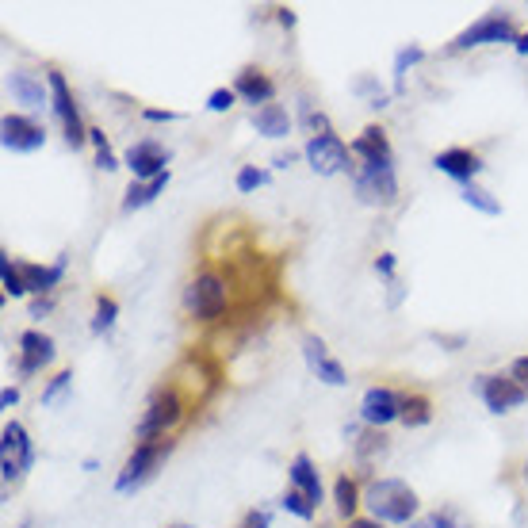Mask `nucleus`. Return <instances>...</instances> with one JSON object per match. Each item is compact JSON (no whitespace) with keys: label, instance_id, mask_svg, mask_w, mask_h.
Masks as SVG:
<instances>
[{"label":"nucleus","instance_id":"obj_15","mask_svg":"<svg viewBox=\"0 0 528 528\" xmlns=\"http://www.w3.org/2000/svg\"><path fill=\"white\" fill-rule=\"evenodd\" d=\"M303 356H307L310 372L318 375L322 383H330V387H345L349 379H345V368L326 356V345L318 341V337H303Z\"/></svg>","mask_w":528,"mask_h":528},{"label":"nucleus","instance_id":"obj_28","mask_svg":"<svg viewBox=\"0 0 528 528\" xmlns=\"http://www.w3.org/2000/svg\"><path fill=\"white\" fill-rule=\"evenodd\" d=\"M115 314H119L115 299H100L96 303V318H92V333H108L115 326Z\"/></svg>","mask_w":528,"mask_h":528},{"label":"nucleus","instance_id":"obj_24","mask_svg":"<svg viewBox=\"0 0 528 528\" xmlns=\"http://www.w3.org/2000/svg\"><path fill=\"white\" fill-rule=\"evenodd\" d=\"M463 203H471V207L483 211V215H502V203L490 199V192L479 188V184H463Z\"/></svg>","mask_w":528,"mask_h":528},{"label":"nucleus","instance_id":"obj_18","mask_svg":"<svg viewBox=\"0 0 528 528\" xmlns=\"http://www.w3.org/2000/svg\"><path fill=\"white\" fill-rule=\"evenodd\" d=\"M287 475H291V486H295V490L307 498L310 506H318V502H322V479H318V471H314L310 456H303V452H299V456L291 460V471H287Z\"/></svg>","mask_w":528,"mask_h":528},{"label":"nucleus","instance_id":"obj_40","mask_svg":"<svg viewBox=\"0 0 528 528\" xmlns=\"http://www.w3.org/2000/svg\"><path fill=\"white\" fill-rule=\"evenodd\" d=\"M517 54H528V31L525 35H517Z\"/></svg>","mask_w":528,"mask_h":528},{"label":"nucleus","instance_id":"obj_4","mask_svg":"<svg viewBox=\"0 0 528 528\" xmlns=\"http://www.w3.org/2000/svg\"><path fill=\"white\" fill-rule=\"evenodd\" d=\"M356 196L364 199V203H379V207H391V203L398 199L395 161H383V165L360 161V169H356Z\"/></svg>","mask_w":528,"mask_h":528},{"label":"nucleus","instance_id":"obj_5","mask_svg":"<svg viewBox=\"0 0 528 528\" xmlns=\"http://www.w3.org/2000/svg\"><path fill=\"white\" fill-rule=\"evenodd\" d=\"M31 463H35V452H31V440L23 433V425L8 421L4 425V440H0V471H4V483L23 479V471Z\"/></svg>","mask_w":528,"mask_h":528},{"label":"nucleus","instance_id":"obj_19","mask_svg":"<svg viewBox=\"0 0 528 528\" xmlns=\"http://www.w3.org/2000/svg\"><path fill=\"white\" fill-rule=\"evenodd\" d=\"M20 276L23 284H27V291H50V287H58V280L66 276V257H58V261L50 264V268H43V264H20Z\"/></svg>","mask_w":528,"mask_h":528},{"label":"nucleus","instance_id":"obj_33","mask_svg":"<svg viewBox=\"0 0 528 528\" xmlns=\"http://www.w3.org/2000/svg\"><path fill=\"white\" fill-rule=\"evenodd\" d=\"M234 100H238V92H234V88H215V92L207 96V108L211 111H230L234 108Z\"/></svg>","mask_w":528,"mask_h":528},{"label":"nucleus","instance_id":"obj_23","mask_svg":"<svg viewBox=\"0 0 528 528\" xmlns=\"http://www.w3.org/2000/svg\"><path fill=\"white\" fill-rule=\"evenodd\" d=\"M165 184H169V173L157 176V180H134L131 192H127V199H123V211H138V207H146V203H154L161 192H165Z\"/></svg>","mask_w":528,"mask_h":528},{"label":"nucleus","instance_id":"obj_27","mask_svg":"<svg viewBox=\"0 0 528 528\" xmlns=\"http://www.w3.org/2000/svg\"><path fill=\"white\" fill-rule=\"evenodd\" d=\"M421 58H425V50H421V46H406V50H398V58H395V88H402V77H406V69L418 66Z\"/></svg>","mask_w":528,"mask_h":528},{"label":"nucleus","instance_id":"obj_6","mask_svg":"<svg viewBox=\"0 0 528 528\" xmlns=\"http://www.w3.org/2000/svg\"><path fill=\"white\" fill-rule=\"evenodd\" d=\"M46 85H50V108H54L62 131H66L69 146H81L88 131L81 127V111L73 104V92H69L66 77H62V73H46Z\"/></svg>","mask_w":528,"mask_h":528},{"label":"nucleus","instance_id":"obj_37","mask_svg":"<svg viewBox=\"0 0 528 528\" xmlns=\"http://www.w3.org/2000/svg\"><path fill=\"white\" fill-rule=\"evenodd\" d=\"M0 402H4V406H16V402H20V391H16V387H4Z\"/></svg>","mask_w":528,"mask_h":528},{"label":"nucleus","instance_id":"obj_35","mask_svg":"<svg viewBox=\"0 0 528 528\" xmlns=\"http://www.w3.org/2000/svg\"><path fill=\"white\" fill-rule=\"evenodd\" d=\"M513 379L528 391V356H517V360H513Z\"/></svg>","mask_w":528,"mask_h":528},{"label":"nucleus","instance_id":"obj_42","mask_svg":"<svg viewBox=\"0 0 528 528\" xmlns=\"http://www.w3.org/2000/svg\"><path fill=\"white\" fill-rule=\"evenodd\" d=\"M525 483H528V460H525Z\"/></svg>","mask_w":528,"mask_h":528},{"label":"nucleus","instance_id":"obj_12","mask_svg":"<svg viewBox=\"0 0 528 528\" xmlns=\"http://www.w3.org/2000/svg\"><path fill=\"white\" fill-rule=\"evenodd\" d=\"M402 418V398L395 391H387V387H372L364 402H360V421L364 425H375V429H383V425H391V421Z\"/></svg>","mask_w":528,"mask_h":528},{"label":"nucleus","instance_id":"obj_39","mask_svg":"<svg viewBox=\"0 0 528 528\" xmlns=\"http://www.w3.org/2000/svg\"><path fill=\"white\" fill-rule=\"evenodd\" d=\"M146 119H165V123H169V119H176V115H173V111H154V108H150V111H146Z\"/></svg>","mask_w":528,"mask_h":528},{"label":"nucleus","instance_id":"obj_22","mask_svg":"<svg viewBox=\"0 0 528 528\" xmlns=\"http://www.w3.org/2000/svg\"><path fill=\"white\" fill-rule=\"evenodd\" d=\"M253 127H257L264 138H287V131H291L287 108H280V104H268V108H261L257 115H253Z\"/></svg>","mask_w":528,"mask_h":528},{"label":"nucleus","instance_id":"obj_16","mask_svg":"<svg viewBox=\"0 0 528 528\" xmlns=\"http://www.w3.org/2000/svg\"><path fill=\"white\" fill-rule=\"evenodd\" d=\"M433 165L444 176L460 180V184H475V176L483 173V161H479V154H471V150H444V154L433 157Z\"/></svg>","mask_w":528,"mask_h":528},{"label":"nucleus","instance_id":"obj_36","mask_svg":"<svg viewBox=\"0 0 528 528\" xmlns=\"http://www.w3.org/2000/svg\"><path fill=\"white\" fill-rule=\"evenodd\" d=\"M375 268H379L383 276H395V257H391V253H383V257L375 261Z\"/></svg>","mask_w":528,"mask_h":528},{"label":"nucleus","instance_id":"obj_26","mask_svg":"<svg viewBox=\"0 0 528 528\" xmlns=\"http://www.w3.org/2000/svg\"><path fill=\"white\" fill-rule=\"evenodd\" d=\"M88 138H92V146H96V165H100L104 173H115V169H119V161H115V154H111L104 131H88Z\"/></svg>","mask_w":528,"mask_h":528},{"label":"nucleus","instance_id":"obj_38","mask_svg":"<svg viewBox=\"0 0 528 528\" xmlns=\"http://www.w3.org/2000/svg\"><path fill=\"white\" fill-rule=\"evenodd\" d=\"M249 528H268V513H253V517H249Z\"/></svg>","mask_w":528,"mask_h":528},{"label":"nucleus","instance_id":"obj_41","mask_svg":"<svg viewBox=\"0 0 528 528\" xmlns=\"http://www.w3.org/2000/svg\"><path fill=\"white\" fill-rule=\"evenodd\" d=\"M349 528H383V525H379V521H352Z\"/></svg>","mask_w":528,"mask_h":528},{"label":"nucleus","instance_id":"obj_11","mask_svg":"<svg viewBox=\"0 0 528 528\" xmlns=\"http://www.w3.org/2000/svg\"><path fill=\"white\" fill-rule=\"evenodd\" d=\"M0 142H4V150H12V154H31V150H39L46 142L43 127H35L31 119H23V115H4V123H0Z\"/></svg>","mask_w":528,"mask_h":528},{"label":"nucleus","instance_id":"obj_25","mask_svg":"<svg viewBox=\"0 0 528 528\" xmlns=\"http://www.w3.org/2000/svg\"><path fill=\"white\" fill-rule=\"evenodd\" d=\"M0 280H4V295H12V299L27 295V284H23V276H20V264L12 261V257H0Z\"/></svg>","mask_w":528,"mask_h":528},{"label":"nucleus","instance_id":"obj_31","mask_svg":"<svg viewBox=\"0 0 528 528\" xmlns=\"http://www.w3.org/2000/svg\"><path fill=\"white\" fill-rule=\"evenodd\" d=\"M280 506H284L287 513H295L299 521H310V517H314V506H310V502H307V498H303V494H299V490H287V494H284V502H280Z\"/></svg>","mask_w":528,"mask_h":528},{"label":"nucleus","instance_id":"obj_10","mask_svg":"<svg viewBox=\"0 0 528 528\" xmlns=\"http://www.w3.org/2000/svg\"><path fill=\"white\" fill-rule=\"evenodd\" d=\"M513 39V23L502 12H490L479 23H471L460 39L452 43V50H471V46H490V43H509Z\"/></svg>","mask_w":528,"mask_h":528},{"label":"nucleus","instance_id":"obj_21","mask_svg":"<svg viewBox=\"0 0 528 528\" xmlns=\"http://www.w3.org/2000/svg\"><path fill=\"white\" fill-rule=\"evenodd\" d=\"M352 154L360 157V161H372V165L395 161V157H391V146H387V138H383L379 127H368V131L360 134V138L352 142Z\"/></svg>","mask_w":528,"mask_h":528},{"label":"nucleus","instance_id":"obj_20","mask_svg":"<svg viewBox=\"0 0 528 528\" xmlns=\"http://www.w3.org/2000/svg\"><path fill=\"white\" fill-rule=\"evenodd\" d=\"M234 92L242 100H249V104H264L268 108V100L276 96V85L264 73H257V69H245V73H238V81H234Z\"/></svg>","mask_w":528,"mask_h":528},{"label":"nucleus","instance_id":"obj_2","mask_svg":"<svg viewBox=\"0 0 528 528\" xmlns=\"http://www.w3.org/2000/svg\"><path fill=\"white\" fill-rule=\"evenodd\" d=\"M226 303H230V284L219 272H199L196 280L188 284V291H184V307L199 322H215L226 310Z\"/></svg>","mask_w":528,"mask_h":528},{"label":"nucleus","instance_id":"obj_32","mask_svg":"<svg viewBox=\"0 0 528 528\" xmlns=\"http://www.w3.org/2000/svg\"><path fill=\"white\" fill-rule=\"evenodd\" d=\"M261 184H268V173H264V169L245 165L242 173H238V192H253V188H261Z\"/></svg>","mask_w":528,"mask_h":528},{"label":"nucleus","instance_id":"obj_3","mask_svg":"<svg viewBox=\"0 0 528 528\" xmlns=\"http://www.w3.org/2000/svg\"><path fill=\"white\" fill-rule=\"evenodd\" d=\"M173 452V444L169 440H142L138 448H134V456L123 463V475L115 479V490L119 494H134L138 486H146L154 479V471L165 463V456Z\"/></svg>","mask_w":528,"mask_h":528},{"label":"nucleus","instance_id":"obj_8","mask_svg":"<svg viewBox=\"0 0 528 528\" xmlns=\"http://www.w3.org/2000/svg\"><path fill=\"white\" fill-rule=\"evenodd\" d=\"M307 161L318 176H337L349 169V146L337 134H314L307 142Z\"/></svg>","mask_w":528,"mask_h":528},{"label":"nucleus","instance_id":"obj_1","mask_svg":"<svg viewBox=\"0 0 528 528\" xmlns=\"http://www.w3.org/2000/svg\"><path fill=\"white\" fill-rule=\"evenodd\" d=\"M364 506L372 509V517L383 525H406L418 513V494L402 479H379V483L368 486Z\"/></svg>","mask_w":528,"mask_h":528},{"label":"nucleus","instance_id":"obj_14","mask_svg":"<svg viewBox=\"0 0 528 528\" xmlns=\"http://www.w3.org/2000/svg\"><path fill=\"white\" fill-rule=\"evenodd\" d=\"M54 360V341L39 330H27L20 337V372L23 375H35L43 372L46 364Z\"/></svg>","mask_w":528,"mask_h":528},{"label":"nucleus","instance_id":"obj_7","mask_svg":"<svg viewBox=\"0 0 528 528\" xmlns=\"http://www.w3.org/2000/svg\"><path fill=\"white\" fill-rule=\"evenodd\" d=\"M475 391H479V398L486 402L490 414H509V410L525 406V398H528L525 387H521L517 379H509V375H479Z\"/></svg>","mask_w":528,"mask_h":528},{"label":"nucleus","instance_id":"obj_29","mask_svg":"<svg viewBox=\"0 0 528 528\" xmlns=\"http://www.w3.org/2000/svg\"><path fill=\"white\" fill-rule=\"evenodd\" d=\"M402 421L406 425H425L429 421V402L425 398H406L402 402Z\"/></svg>","mask_w":528,"mask_h":528},{"label":"nucleus","instance_id":"obj_13","mask_svg":"<svg viewBox=\"0 0 528 528\" xmlns=\"http://www.w3.org/2000/svg\"><path fill=\"white\" fill-rule=\"evenodd\" d=\"M165 161H169V154L157 142H138V146H131V154H127V165H131L134 180H142V184L169 173Z\"/></svg>","mask_w":528,"mask_h":528},{"label":"nucleus","instance_id":"obj_9","mask_svg":"<svg viewBox=\"0 0 528 528\" xmlns=\"http://www.w3.org/2000/svg\"><path fill=\"white\" fill-rule=\"evenodd\" d=\"M180 414H184V402H180V395H176V391H161V395H154V402H150L146 418L138 421V437L142 440L161 437L165 429H173L176 421H180Z\"/></svg>","mask_w":528,"mask_h":528},{"label":"nucleus","instance_id":"obj_17","mask_svg":"<svg viewBox=\"0 0 528 528\" xmlns=\"http://www.w3.org/2000/svg\"><path fill=\"white\" fill-rule=\"evenodd\" d=\"M8 96H12L16 104H23V108H31V111L46 108V88H43V81H39L35 73H23V69L8 77Z\"/></svg>","mask_w":528,"mask_h":528},{"label":"nucleus","instance_id":"obj_30","mask_svg":"<svg viewBox=\"0 0 528 528\" xmlns=\"http://www.w3.org/2000/svg\"><path fill=\"white\" fill-rule=\"evenodd\" d=\"M352 509H356V483L352 479H337V513L352 517Z\"/></svg>","mask_w":528,"mask_h":528},{"label":"nucleus","instance_id":"obj_34","mask_svg":"<svg viewBox=\"0 0 528 528\" xmlns=\"http://www.w3.org/2000/svg\"><path fill=\"white\" fill-rule=\"evenodd\" d=\"M69 383H73V375H58V379H54V383L43 391V406H54V402L69 391Z\"/></svg>","mask_w":528,"mask_h":528}]
</instances>
